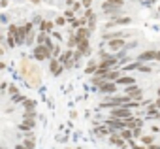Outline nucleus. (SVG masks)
Returning <instances> with one entry per match:
<instances>
[{"mask_svg":"<svg viewBox=\"0 0 160 149\" xmlns=\"http://www.w3.org/2000/svg\"><path fill=\"white\" fill-rule=\"evenodd\" d=\"M25 80H27V83H28L30 87H38V85H40L42 78H40V70H38L36 64H28V70H27V74H25Z\"/></svg>","mask_w":160,"mask_h":149,"instance_id":"1","label":"nucleus"},{"mask_svg":"<svg viewBox=\"0 0 160 149\" xmlns=\"http://www.w3.org/2000/svg\"><path fill=\"white\" fill-rule=\"evenodd\" d=\"M111 117H113V119H126V117H132V110H128V108H124V106L111 108Z\"/></svg>","mask_w":160,"mask_h":149,"instance_id":"2","label":"nucleus"},{"mask_svg":"<svg viewBox=\"0 0 160 149\" xmlns=\"http://www.w3.org/2000/svg\"><path fill=\"white\" fill-rule=\"evenodd\" d=\"M34 59L36 60H47V59H51V51L45 45H36L34 47Z\"/></svg>","mask_w":160,"mask_h":149,"instance_id":"3","label":"nucleus"},{"mask_svg":"<svg viewBox=\"0 0 160 149\" xmlns=\"http://www.w3.org/2000/svg\"><path fill=\"white\" fill-rule=\"evenodd\" d=\"M124 93H126V95H128L132 100H138V102L143 98V91H141V89H139L136 83H134V85H128V87L124 89Z\"/></svg>","mask_w":160,"mask_h":149,"instance_id":"4","label":"nucleus"},{"mask_svg":"<svg viewBox=\"0 0 160 149\" xmlns=\"http://www.w3.org/2000/svg\"><path fill=\"white\" fill-rule=\"evenodd\" d=\"M72 53H73V51H72V49H68V51L60 53L57 60H58V62H60L64 68H72V66H73V60H72Z\"/></svg>","mask_w":160,"mask_h":149,"instance_id":"5","label":"nucleus"},{"mask_svg":"<svg viewBox=\"0 0 160 149\" xmlns=\"http://www.w3.org/2000/svg\"><path fill=\"white\" fill-rule=\"evenodd\" d=\"M98 87H100L102 95H113L117 91V83H113V81H102Z\"/></svg>","mask_w":160,"mask_h":149,"instance_id":"6","label":"nucleus"},{"mask_svg":"<svg viewBox=\"0 0 160 149\" xmlns=\"http://www.w3.org/2000/svg\"><path fill=\"white\" fill-rule=\"evenodd\" d=\"M139 62H145V60H160V51H145L138 57Z\"/></svg>","mask_w":160,"mask_h":149,"instance_id":"7","label":"nucleus"},{"mask_svg":"<svg viewBox=\"0 0 160 149\" xmlns=\"http://www.w3.org/2000/svg\"><path fill=\"white\" fill-rule=\"evenodd\" d=\"M62 70H64V66H62L57 59H51V60H49V72L53 74V76H60Z\"/></svg>","mask_w":160,"mask_h":149,"instance_id":"8","label":"nucleus"},{"mask_svg":"<svg viewBox=\"0 0 160 149\" xmlns=\"http://www.w3.org/2000/svg\"><path fill=\"white\" fill-rule=\"evenodd\" d=\"M75 40L77 42H81V40H89V36H91V30L89 28H85V27H79L77 30H75Z\"/></svg>","mask_w":160,"mask_h":149,"instance_id":"9","label":"nucleus"},{"mask_svg":"<svg viewBox=\"0 0 160 149\" xmlns=\"http://www.w3.org/2000/svg\"><path fill=\"white\" fill-rule=\"evenodd\" d=\"M77 51L81 53V55H89L91 53V45H89V40H81V42H77Z\"/></svg>","mask_w":160,"mask_h":149,"instance_id":"10","label":"nucleus"},{"mask_svg":"<svg viewBox=\"0 0 160 149\" xmlns=\"http://www.w3.org/2000/svg\"><path fill=\"white\" fill-rule=\"evenodd\" d=\"M40 32H43V34H49V32H53V21H49V19H42V23H40V28H38Z\"/></svg>","mask_w":160,"mask_h":149,"instance_id":"11","label":"nucleus"},{"mask_svg":"<svg viewBox=\"0 0 160 149\" xmlns=\"http://www.w3.org/2000/svg\"><path fill=\"white\" fill-rule=\"evenodd\" d=\"M109 49L111 51H119V49H122L124 47V40L122 38H113V40H109Z\"/></svg>","mask_w":160,"mask_h":149,"instance_id":"12","label":"nucleus"},{"mask_svg":"<svg viewBox=\"0 0 160 149\" xmlns=\"http://www.w3.org/2000/svg\"><path fill=\"white\" fill-rule=\"evenodd\" d=\"M115 81H117V85H124V87H128V85H134V83H136V80H134L132 76H119Z\"/></svg>","mask_w":160,"mask_h":149,"instance_id":"13","label":"nucleus"},{"mask_svg":"<svg viewBox=\"0 0 160 149\" xmlns=\"http://www.w3.org/2000/svg\"><path fill=\"white\" fill-rule=\"evenodd\" d=\"M109 141H111L113 145H119L121 149H124V147H126V141H124L121 136H117V134H109Z\"/></svg>","mask_w":160,"mask_h":149,"instance_id":"14","label":"nucleus"},{"mask_svg":"<svg viewBox=\"0 0 160 149\" xmlns=\"http://www.w3.org/2000/svg\"><path fill=\"white\" fill-rule=\"evenodd\" d=\"M124 6V0H106L102 4V8H122Z\"/></svg>","mask_w":160,"mask_h":149,"instance_id":"15","label":"nucleus"},{"mask_svg":"<svg viewBox=\"0 0 160 149\" xmlns=\"http://www.w3.org/2000/svg\"><path fill=\"white\" fill-rule=\"evenodd\" d=\"M130 23H132V19H130V17H119V19L109 21V23H108V27H113V25H130Z\"/></svg>","mask_w":160,"mask_h":149,"instance_id":"16","label":"nucleus"},{"mask_svg":"<svg viewBox=\"0 0 160 149\" xmlns=\"http://www.w3.org/2000/svg\"><path fill=\"white\" fill-rule=\"evenodd\" d=\"M23 145H25L27 149H34V145H36V140H34V136H32V134H27V138L23 140Z\"/></svg>","mask_w":160,"mask_h":149,"instance_id":"17","label":"nucleus"},{"mask_svg":"<svg viewBox=\"0 0 160 149\" xmlns=\"http://www.w3.org/2000/svg\"><path fill=\"white\" fill-rule=\"evenodd\" d=\"M34 119H23V123L19 125V128L21 130H30V128H34Z\"/></svg>","mask_w":160,"mask_h":149,"instance_id":"18","label":"nucleus"},{"mask_svg":"<svg viewBox=\"0 0 160 149\" xmlns=\"http://www.w3.org/2000/svg\"><path fill=\"white\" fill-rule=\"evenodd\" d=\"M94 132H96V134H100V136H109V134H113V132H111V128H108L106 125H104V126H94Z\"/></svg>","mask_w":160,"mask_h":149,"instance_id":"19","label":"nucleus"},{"mask_svg":"<svg viewBox=\"0 0 160 149\" xmlns=\"http://www.w3.org/2000/svg\"><path fill=\"white\" fill-rule=\"evenodd\" d=\"M34 108H36V102H34V100H27V98L23 100V110H25V111H32Z\"/></svg>","mask_w":160,"mask_h":149,"instance_id":"20","label":"nucleus"},{"mask_svg":"<svg viewBox=\"0 0 160 149\" xmlns=\"http://www.w3.org/2000/svg\"><path fill=\"white\" fill-rule=\"evenodd\" d=\"M119 136H121L124 141H130V140H134V138H132V130H130V128H122Z\"/></svg>","mask_w":160,"mask_h":149,"instance_id":"21","label":"nucleus"},{"mask_svg":"<svg viewBox=\"0 0 160 149\" xmlns=\"http://www.w3.org/2000/svg\"><path fill=\"white\" fill-rule=\"evenodd\" d=\"M34 38H36V30L32 28V30L27 34V38H25V44H28V45H30V44H34Z\"/></svg>","mask_w":160,"mask_h":149,"instance_id":"22","label":"nucleus"},{"mask_svg":"<svg viewBox=\"0 0 160 149\" xmlns=\"http://www.w3.org/2000/svg\"><path fill=\"white\" fill-rule=\"evenodd\" d=\"M96 68H98V62H96V60H92V62H89V66L85 68V72H87V74H94V72H96Z\"/></svg>","mask_w":160,"mask_h":149,"instance_id":"23","label":"nucleus"},{"mask_svg":"<svg viewBox=\"0 0 160 149\" xmlns=\"http://www.w3.org/2000/svg\"><path fill=\"white\" fill-rule=\"evenodd\" d=\"M141 141H143V145H152V141H154V136H151V134H145V136H141Z\"/></svg>","mask_w":160,"mask_h":149,"instance_id":"24","label":"nucleus"},{"mask_svg":"<svg viewBox=\"0 0 160 149\" xmlns=\"http://www.w3.org/2000/svg\"><path fill=\"white\" fill-rule=\"evenodd\" d=\"M47 40H49V36H47V34H43V32H40V34H38V38H36L38 45H43V44H45Z\"/></svg>","mask_w":160,"mask_h":149,"instance_id":"25","label":"nucleus"},{"mask_svg":"<svg viewBox=\"0 0 160 149\" xmlns=\"http://www.w3.org/2000/svg\"><path fill=\"white\" fill-rule=\"evenodd\" d=\"M108 15H115V13H119L121 12V8H102Z\"/></svg>","mask_w":160,"mask_h":149,"instance_id":"26","label":"nucleus"},{"mask_svg":"<svg viewBox=\"0 0 160 149\" xmlns=\"http://www.w3.org/2000/svg\"><path fill=\"white\" fill-rule=\"evenodd\" d=\"M75 45H77V40H75V36L72 34L70 40H68V49H72V47H75Z\"/></svg>","mask_w":160,"mask_h":149,"instance_id":"27","label":"nucleus"},{"mask_svg":"<svg viewBox=\"0 0 160 149\" xmlns=\"http://www.w3.org/2000/svg\"><path fill=\"white\" fill-rule=\"evenodd\" d=\"M12 100H13V102H15V104H19V102H23V100H25V96H23V95H19V93H17V95H13V96H12Z\"/></svg>","mask_w":160,"mask_h":149,"instance_id":"28","label":"nucleus"},{"mask_svg":"<svg viewBox=\"0 0 160 149\" xmlns=\"http://www.w3.org/2000/svg\"><path fill=\"white\" fill-rule=\"evenodd\" d=\"M64 17H66L68 21H72V19H75V12H72V10H68V12L64 13Z\"/></svg>","mask_w":160,"mask_h":149,"instance_id":"29","label":"nucleus"},{"mask_svg":"<svg viewBox=\"0 0 160 149\" xmlns=\"http://www.w3.org/2000/svg\"><path fill=\"white\" fill-rule=\"evenodd\" d=\"M17 93H19V91H17L15 85H10V87H8V95H10V96H13V95H17Z\"/></svg>","mask_w":160,"mask_h":149,"instance_id":"30","label":"nucleus"},{"mask_svg":"<svg viewBox=\"0 0 160 149\" xmlns=\"http://www.w3.org/2000/svg\"><path fill=\"white\" fill-rule=\"evenodd\" d=\"M141 128H132V138H141Z\"/></svg>","mask_w":160,"mask_h":149,"instance_id":"31","label":"nucleus"},{"mask_svg":"<svg viewBox=\"0 0 160 149\" xmlns=\"http://www.w3.org/2000/svg\"><path fill=\"white\" fill-rule=\"evenodd\" d=\"M81 6H85V8H91V6H92V0H81Z\"/></svg>","mask_w":160,"mask_h":149,"instance_id":"32","label":"nucleus"},{"mask_svg":"<svg viewBox=\"0 0 160 149\" xmlns=\"http://www.w3.org/2000/svg\"><path fill=\"white\" fill-rule=\"evenodd\" d=\"M79 8H81V2H73L72 4V12H77Z\"/></svg>","mask_w":160,"mask_h":149,"instance_id":"33","label":"nucleus"},{"mask_svg":"<svg viewBox=\"0 0 160 149\" xmlns=\"http://www.w3.org/2000/svg\"><path fill=\"white\" fill-rule=\"evenodd\" d=\"M55 23H57V25H64V23H66V17H57Z\"/></svg>","mask_w":160,"mask_h":149,"instance_id":"34","label":"nucleus"},{"mask_svg":"<svg viewBox=\"0 0 160 149\" xmlns=\"http://www.w3.org/2000/svg\"><path fill=\"white\" fill-rule=\"evenodd\" d=\"M38 23H42V17H40V15H38V17H34V19H32V25H38Z\"/></svg>","mask_w":160,"mask_h":149,"instance_id":"35","label":"nucleus"},{"mask_svg":"<svg viewBox=\"0 0 160 149\" xmlns=\"http://www.w3.org/2000/svg\"><path fill=\"white\" fill-rule=\"evenodd\" d=\"M0 42H4V30L0 28Z\"/></svg>","mask_w":160,"mask_h":149,"instance_id":"36","label":"nucleus"},{"mask_svg":"<svg viewBox=\"0 0 160 149\" xmlns=\"http://www.w3.org/2000/svg\"><path fill=\"white\" fill-rule=\"evenodd\" d=\"M154 106H156V108H160V96L156 98V102H154Z\"/></svg>","mask_w":160,"mask_h":149,"instance_id":"37","label":"nucleus"},{"mask_svg":"<svg viewBox=\"0 0 160 149\" xmlns=\"http://www.w3.org/2000/svg\"><path fill=\"white\" fill-rule=\"evenodd\" d=\"M147 149H160L158 145H151V147H147Z\"/></svg>","mask_w":160,"mask_h":149,"instance_id":"38","label":"nucleus"},{"mask_svg":"<svg viewBox=\"0 0 160 149\" xmlns=\"http://www.w3.org/2000/svg\"><path fill=\"white\" fill-rule=\"evenodd\" d=\"M4 66H6V64H4V62H0V70H4Z\"/></svg>","mask_w":160,"mask_h":149,"instance_id":"39","label":"nucleus"},{"mask_svg":"<svg viewBox=\"0 0 160 149\" xmlns=\"http://www.w3.org/2000/svg\"><path fill=\"white\" fill-rule=\"evenodd\" d=\"M30 2H32V4H38V2H40V0H30Z\"/></svg>","mask_w":160,"mask_h":149,"instance_id":"40","label":"nucleus"},{"mask_svg":"<svg viewBox=\"0 0 160 149\" xmlns=\"http://www.w3.org/2000/svg\"><path fill=\"white\" fill-rule=\"evenodd\" d=\"M2 53H4V49H2V47H0V55H2Z\"/></svg>","mask_w":160,"mask_h":149,"instance_id":"41","label":"nucleus"},{"mask_svg":"<svg viewBox=\"0 0 160 149\" xmlns=\"http://www.w3.org/2000/svg\"><path fill=\"white\" fill-rule=\"evenodd\" d=\"M156 119H158V121H160V113H158V117H156Z\"/></svg>","mask_w":160,"mask_h":149,"instance_id":"42","label":"nucleus"},{"mask_svg":"<svg viewBox=\"0 0 160 149\" xmlns=\"http://www.w3.org/2000/svg\"><path fill=\"white\" fill-rule=\"evenodd\" d=\"M158 96H160V89H158Z\"/></svg>","mask_w":160,"mask_h":149,"instance_id":"43","label":"nucleus"},{"mask_svg":"<svg viewBox=\"0 0 160 149\" xmlns=\"http://www.w3.org/2000/svg\"><path fill=\"white\" fill-rule=\"evenodd\" d=\"M0 149H6V147H0Z\"/></svg>","mask_w":160,"mask_h":149,"instance_id":"44","label":"nucleus"},{"mask_svg":"<svg viewBox=\"0 0 160 149\" xmlns=\"http://www.w3.org/2000/svg\"><path fill=\"white\" fill-rule=\"evenodd\" d=\"M158 12H160V8H158Z\"/></svg>","mask_w":160,"mask_h":149,"instance_id":"45","label":"nucleus"}]
</instances>
